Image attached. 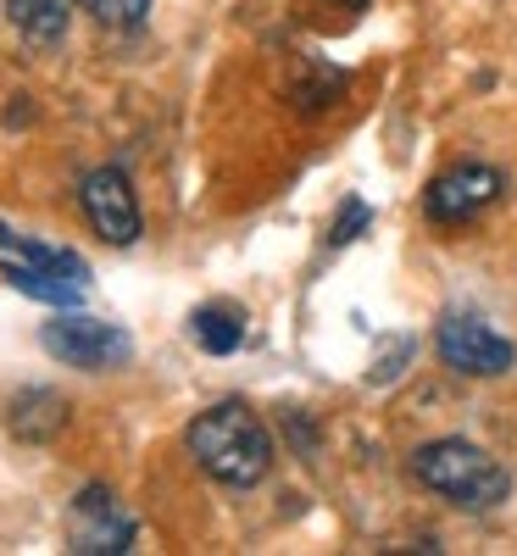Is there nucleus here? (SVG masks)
<instances>
[{
  "mask_svg": "<svg viewBox=\"0 0 517 556\" xmlns=\"http://www.w3.org/2000/svg\"><path fill=\"white\" fill-rule=\"evenodd\" d=\"M367 217H373V212H367L362 201H345V223L335 217V235H328V245H351L356 228H367Z\"/></svg>",
  "mask_w": 517,
  "mask_h": 556,
  "instance_id": "obj_13",
  "label": "nucleus"
},
{
  "mask_svg": "<svg viewBox=\"0 0 517 556\" xmlns=\"http://www.w3.org/2000/svg\"><path fill=\"white\" fill-rule=\"evenodd\" d=\"M67 12L73 0H7V17L28 45H56L67 34Z\"/></svg>",
  "mask_w": 517,
  "mask_h": 556,
  "instance_id": "obj_10",
  "label": "nucleus"
},
{
  "mask_svg": "<svg viewBox=\"0 0 517 556\" xmlns=\"http://www.w3.org/2000/svg\"><path fill=\"white\" fill-rule=\"evenodd\" d=\"M39 345L51 351L62 367H78V374H106V367H123L134 356V340L117 329V323L101 317H56L39 329Z\"/></svg>",
  "mask_w": 517,
  "mask_h": 556,
  "instance_id": "obj_5",
  "label": "nucleus"
},
{
  "mask_svg": "<svg viewBox=\"0 0 517 556\" xmlns=\"http://www.w3.org/2000/svg\"><path fill=\"white\" fill-rule=\"evenodd\" d=\"M78 7L101 28H117V34H128V28H139L151 17V0H78Z\"/></svg>",
  "mask_w": 517,
  "mask_h": 556,
  "instance_id": "obj_12",
  "label": "nucleus"
},
{
  "mask_svg": "<svg viewBox=\"0 0 517 556\" xmlns=\"http://www.w3.org/2000/svg\"><path fill=\"white\" fill-rule=\"evenodd\" d=\"M434 351L462 379H506L517 367V345L495 334L479 312H445L434 329Z\"/></svg>",
  "mask_w": 517,
  "mask_h": 556,
  "instance_id": "obj_4",
  "label": "nucleus"
},
{
  "mask_svg": "<svg viewBox=\"0 0 517 556\" xmlns=\"http://www.w3.org/2000/svg\"><path fill=\"white\" fill-rule=\"evenodd\" d=\"M412 479L429 495L462 506V513H495V506L512 495V473L474 440H429V445H417L412 451Z\"/></svg>",
  "mask_w": 517,
  "mask_h": 556,
  "instance_id": "obj_2",
  "label": "nucleus"
},
{
  "mask_svg": "<svg viewBox=\"0 0 517 556\" xmlns=\"http://www.w3.org/2000/svg\"><path fill=\"white\" fill-rule=\"evenodd\" d=\"M0 273H7V285L45 301V306H78L84 290H89V267L73 256V251H56L45 240H28V235H12V228H0Z\"/></svg>",
  "mask_w": 517,
  "mask_h": 556,
  "instance_id": "obj_3",
  "label": "nucleus"
},
{
  "mask_svg": "<svg viewBox=\"0 0 517 556\" xmlns=\"http://www.w3.org/2000/svg\"><path fill=\"white\" fill-rule=\"evenodd\" d=\"M501 190H506V178L490 162H456L423 190V217L440 223V228H462L479 212H490L501 201Z\"/></svg>",
  "mask_w": 517,
  "mask_h": 556,
  "instance_id": "obj_6",
  "label": "nucleus"
},
{
  "mask_svg": "<svg viewBox=\"0 0 517 556\" xmlns=\"http://www.w3.org/2000/svg\"><path fill=\"white\" fill-rule=\"evenodd\" d=\"M184 445H190L196 468L212 473L228 490H251L273 473V434L267 424L245 406V401H217L206 406L190 429H184Z\"/></svg>",
  "mask_w": 517,
  "mask_h": 556,
  "instance_id": "obj_1",
  "label": "nucleus"
},
{
  "mask_svg": "<svg viewBox=\"0 0 517 556\" xmlns=\"http://www.w3.org/2000/svg\"><path fill=\"white\" fill-rule=\"evenodd\" d=\"M190 334H196L201 351L228 356V351H240V345H245V317L234 312V306H201V312L190 317Z\"/></svg>",
  "mask_w": 517,
  "mask_h": 556,
  "instance_id": "obj_11",
  "label": "nucleus"
},
{
  "mask_svg": "<svg viewBox=\"0 0 517 556\" xmlns=\"http://www.w3.org/2000/svg\"><path fill=\"white\" fill-rule=\"evenodd\" d=\"M328 7H345V12H362V7H367V0H328Z\"/></svg>",
  "mask_w": 517,
  "mask_h": 556,
  "instance_id": "obj_14",
  "label": "nucleus"
},
{
  "mask_svg": "<svg viewBox=\"0 0 517 556\" xmlns=\"http://www.w3.org/2000/svg\"><path fill=\"white\" fill-rule=\"evenodd\" d=\"M134 518L123 513V501L106 484H89L67 506V551L78 556H123L134 551Z\"/></svg>",
  "mask_w": 517,
  "mask_h": 556,
  "instance_id": "obj_7",
  "label": "nucleus"
},
{
  "mask_svg": "<svg viewBox=\"0 0 517 556\" xmlns=\"http://www.w3.org/2000/svg\"><path fill=\"white\" fill-rule=\"evenodd\" d=\"M7 424H12L17 440L45 445V440H56L67 429V401L56 390H17L12 406H7Z\"/></svg>",
  "mask_w": 517,
  "mask_h": 556,
  "instance_id": "obj_9",
  "label": "nucleus"
},
{
  "mask_svg": "<svg viewBox=\"0 0 517 556\" xmlns=\"http://www.w3.org/2000/svg\"><path fill=\"white\" fill-rule=\"evenodd\" d=\"M84 217L89 228L106 240V245H134L139 240V201H134V184L123 167H96V173H84Z\"/></svg>",
  "mask_w": 517,
  "mask_h": 556,
  "instance_id": "obj_8",
  "label": "nucleus"
}]
</instances>
